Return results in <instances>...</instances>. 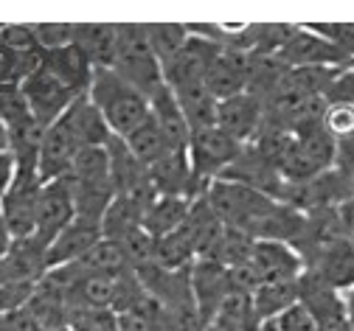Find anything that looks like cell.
<instances>
[{
	"mask_svg": "<svg viewBox=\"0 0 354 331\" xmlns=\"http://www.w3.org/2000/svg\"><path fill=\"white\" fill-rule=\"evenodd\" d=\"M87 99L99 107L115 138H127L149 118V99L132 84H127L113 68H102L93 73Z\"/></svg>",
	"mask_w": 354,
	"mask_h": 331,
	"instance_id": "cell-1",
	"label": "cell"
},
{
	"mask_svg": "<svg viewBox=\"0 0 354 331\" xmlns=\"http://www.w3.org/2000/svg\"><path fill=\"white\" fill-rule=\"evenodd\" d=\"M205 200H208V205L214 208V214L219 216V222H223L225 227L242 230V233L253 236V239H256L259 225L268 219V214L279 202V200H273L268 194L253 191V188L231 182V180H214L205 188Z\"/></svg>",
	"mask_w": 354,
	"mask_h": 331,
	"instance_id": "cell-2",
	"label": "cell"
},
{
	"mask_svg": "<svg viewBox=\"0 0 354 331\" xmlns=\"http://www.w3.org/2000/svg\"><path fill=\"white\" fill-rule=\"evenodd\" d=\"M113 70L132 84L138 93H144L147 99H152L155 93L166 84L163 82V65L152 54L144 26H118V45H115V59Z\"/></svg>",
	"mask_w": 354,
	"mask_h": 331,
	"instance_id": "cell-3",
	"label": "cell"
},
{
	"mask_svg": "<svg viewBox=\"0 0 354 331\" xmlns=\"http://www.w3.org/2000/svg\"><path fill=\"white\" fill-rule=\"evenodd\" d=\"M186 152H189V166H192L194 182L205 194V188L214 180L223 177L231 169V163L239 158L242 144H236V140L231 135H225L219 126H211V129L192 135Z\"/></svg>",
	"mask_w": 354,
	"mask_h": 331,
	"instance_id": "cell-4",
	"label": "cell"
},
{
	"mask_svg": "<svg viewBox=\"0 0 354 331\" xmlns=\"http://www.w3.org/2000/svg\"><path fill=\"white\" fill-rule=\"evenodd\" d=\"M42 191V180L37 174V166H17V177L6 197L0 200V214H3L12 239H31L37 225V202Z\"/></svg>",
	"mask_w": 354,
	"mask_h": 331,
	"instance_id": "cell-5",
	"label": "cell"
},
{
	"mask_svg": "<svg viewBox=\"0 0 354 331\" xmlns=\"http://www.w3.org/2000/svg\"><path fill=\"white\" fill-rule=\"evenodd\" d=\"M20 90H23L28 110L37 118L39 126H51L54 121H59L65 115V110L79 99L54 73H48L46 68H42V62L20 82Z\"/></svg>",
	"mask_w": 354,
	"mask_h": 331,
	"instance_id": "cell-6",
	"label": "cell"
},
{
	"mask_svg": "<svg viewBox=\"0 0 354 331\" xmlns=\"http://www.w3.org/2000/svg\"><path fill=\"white\" fill-rule=\"evenodd\" d=\"M76 219L73 194L68 177H59L54 182H42L39 202H37V225H34V239L48 250V245Z\"/></svg>",
	"mask_w": 354,
	"mask_h": 331,
	"instance_id": "cell-7",
	"label": "cell"
},
{
	"mask_svg": "<svg viewBox=\"0 0 354 331\" xmlns=\"http://www.w3.org/2000/svg\"><path fill=\"white\" fill-rule=\"evenodd\" d=\"M219 51H223V45H219V42L189 34V42L183 45V51L177 54L171 62L163 65V82L171 90L192 87V84H205L208 68L214 65Z\"/></svg>",
	"mask_w": 354,
	"mask_h": 331,
	"instance_id": "cell-8",
	"label": "cell"
},
{
	"mask_svg": "<svg viewBox=\"0 0 354 331\" xmlns=\"http://www.w3.org/2000/svg\"><path fill=\"white\" fill-rule=\"evenodd\" d=\"M276 57L287 68H351L354 65L335 45H329L324 37L313 34L306 26H295L292 37L284 42V48Z\"/></svg>",
	"mask_w": 354,
	"mask_h": 331,
	"instance_id": "cell-9",
	"label": "cell"
},
{
	"mask_svg": "<svg viewBox=\"0 0 354 331\" xmlns=\"http://www.w3.org/2000/svg\"><path fill=\"white\" fill-rule=\"evenodd\" d=\"M79 140L73 135V129L68 126L65 118L54 121L51 126H46L39 140V152H37V174L42 182H54L59 177H65L79 155Z\"/></svg>",
	"mask_w": 354,
	"mask_h": 331,
	"instance_id": "cell-10",
	"label": "cell"
},
{
	"mask_svg": "<svg viewBox=\"0 0 354 331\" xmlns=\"http://www.w3.org/2000/svg\"><path fill=\"white\" fill-rule=\"evenodd\" d=\"M189 283H192V298H194V306H197V314L200 320L208 325L219 306L225 303V298L231 295V278H228V269L216 261H205V258H197L192 267H189Z\"/></svg>",
	"mask_w": 354,
	"mask_h": 331,
	"instance_id": "cell-11",
	"label": "cell"
},
{
	"mask_svg": "<svg viewBox=\"0 0 354 331\" xmlns=\"http://www.w3.org/2000/svg\"><path fill=\"white\" fill-rule=\"evenodd\" d=\"M253 272L259 275L261 283H281V281H298L306 272L304 258L292 245L284 242H268V239H256L250 261Z\"/></svg>",
	"mask_w": 354,
	"mask_h": 331,
	"instance_id": "cell-12",
	"label": "cell"
},
{
	"mask_svg": "<svg viewBox=\"0 0 354 331\" xmlns=\"http://www.w3.org/2000/svg\"><path fill=\"white\" fill-rule=\"evenodd\" d=\"M102 239H104V236H102V222H91V219H79L76 216L57 236V239L48 245V250H46V267H48V272L84 258Z\"/></svg>",
	"mask_w": 354,
	"mask_h": 331,
	"instance_id": "cell-13",
	"label": "cell"
},
{
	"mask_svg": "<svg viewBox=\"0 0 354 331\" xmlns=\"http://www.w3.org/2000/svg\"><path fill=\"white\" fill-rule=\"evenodd\" d=\"M306 312L313 314L318 331H337L346 328V306H343V295L326 283L321 278H315L313 272L301 275V298H298Z\"/></svg>",
	"mask_w": 354,
	"mask_h": 331,
	"instance_id": "cell-14",
	"label": "cell"
},
{
	"mask_svg": "<svg viewBox=\"0 0 354 331\" xmlns=\"http://www.w3.org/2000/svg\"><path fill=\"white\" fill-rule=\"evenodd\" d=\"M261 121H264V104L250 93H239V96H231L216 104V126L242 146L259 135Z\"/></svg>",
	"mask_w": 354,
	"mask_h": 331,
	"instance_id": "cell-15",
	"label": "cell"
},
{
	"mask_svg": "<svg viewBox=\"0 0 354 331\" xmlns=\"http://www.w3.org/2000/svg\"><path fill=\"white\" fill-rule=\"evenodd\" d=\"M248 73H250V54L223 48L219 57L214 59V65L208 68L205 87L216 102H225L248 90Z\"/></svg>",
	"mask_w": 354,
	"mask_h": 331,
	"instance_id": "cell-16",
	"label": "cell"
},
{
	"mask_svg": "<svg viewBox=\"0 0 354 331\" xmlns=\"http://www.w3.org/2000/svg\"><path fill=\"white\" fill-rule=\"evenodd\" d=\"M39 62L48 73H54L73 96H84L87 87L93 82V73H96V68L87 62V57L76 48V45H65V48L39 54Z\"/></svg>",
	"mask_w": 354,
	"mask_h": 331,
	"instance_id": "cell-17",
	"label": "cell"
},
{
	"mask_svg": "<svg viewBox=\"0 0 354 331\" xmlns=\"http://www.w3.org/2000/svg\"><path fill=\"white\" fill-rule=\"evenodd\" d=\"M306 272H313L321 278L326 287L337 290L340 295L354 287V245L346 239H337L332 247H326L313 264L306 267Z\"/></svg>",
	"mask_w": 354,
	"mask_h": 331,
	"instance_id": "cell-18",
	"label": "cell"
},
{
	"mask_svg": "<svg viewBox=\"0 0 354 331\" xmlns=\"http://www.w3.org/2000/svg\"><path fill=\"white\" fill-rule=\"evenodd\" d=\"M62 118H65L68 126L73 129V135H76V140H79L82 149H84V146H107V144H110L113 132H110L104 115L99 113V107H96L91 99H87V93H84V96H79V99L65 110Z\"/></svg>",
	"mask_w": 354,
	"mask_h": 331,
	"instance_id": "cell-19",
	"label": "cell"
},
{
	"mask_svg": "<svg viewBox=\"0 0 354 331\" xmlns=\"http://www.w3.org/2000/svg\"><path fill=\"white\" fill-rule=\"evenodd\" d=\"M73 45L87 57L96 70L113 68L115 45H118V26L110 23H82L73 31Z\"/></svg>",
	"mask_w": 354,
	"mask_h": 331,
	"instance_id": "cell-20",
	"label": "cell"
},
{
	"mask_svg": "<svg viewBox=\"0 0 354 331\" xmlns=\"http://www.w3.org/2000/svg\"><path fill=\"white\" fill-rule=\"evenodd\" d=\"M149 115L163 129V135L169 138V144L174 149H186L189 146L192 129H189V124L183 118V110H180V104H177L174 93L169 90V84H163L155 96L149 99Z\"/></svg>",
	"mask_w": 354,
	"mask_h": 331,
	"instance_id": "cell-21",
	"label": "cell"
},
{
	"mask_svg": "<svg viewBox=\"0 0 354 331\" xmlns=\"http://www.w3.org/2000/svg\"><path fill=\"white\" fill-rule=\"evenodd\" d=\"M121 140L127 144V149L132 152V158H136L141 166H147V169H152L155 163H160L166 155L177 152V149L169 144V138L163 135V129L152 121V115H149L136 132H129V135L121 138Z\"/></svg>",
	"mask_w": 354,
	"mask_h": 331,
	"instance_id": "cell-22",
	"label": "cell"
},
{
	"mask_svg": "<svg viewBox=\"0 0 354 331\" xmlns=\"http://www.w3.org/2000/svg\"><path fill=\"white\" fill-rule=\"evenodd\" d=\"M171 93L183 110V118H186L192 135L216 126V104L219 102L211 96L205 84H192V87H180V90H171Z\"/></svg>",
	"mask_w": 354,
	"mask_h": 331,
	"instance_id": "cell-23",
	"label": "cell"
},
{
	"mask_svg": "<svg viewBox=\"0 0 354 331\" xmlns=\"http://www.w3.org/2000/svg\"><path fill=\"white\" fill-rule=\"evenodd\" d=\"M301 298V278L298 281H281V283H261L253 292V312L259 323H270L279 314H284L290 306H295Z\"/></svg>",
	"mask_w": 354,
	"mask_h": 331,
	"instance_id": "cell-24",
	"label": "cell"
},
{
	"mask_svg": "<svg viewBox=\"0 0 354 331\" xmlns=\"http://www.w3.org/2000/svg\"><path fill=\"white\" fill-rule=\"evenodd\" d=\"M189 208H192V200L186 197H155V202L144 214V230L152 239H163V236L183 227Z\"/></svg>",
	"mask_w": 354,
	"mask_h": 331,
	"instance_id": "cell-25",
	"label": "cell"
},
{
	"mask_svg": "<svg viewBox=\"0 0 354 331\" xmlns=\"http://www.w3.org/2000/svg\"><path fill=\"white\" fill-rule=\"evenodd\" d=\"M194 261H197V250L183 227L163 236V239H155V261H152L155 267L169 269V272H183Z\"/></svg>",
	"mask_w": 354,
	"mask_h": 331,
	"instance_id": "cell-26",
	"label": "cell"
},
{
	"mask_svg": "<svg viewBox=\"0 0 354 331\" xmlns=\"http://www.w3.org/2000/svg\"><path fill=\"white\" fill-rule=\"evenodd\" d=\"M144 31H147L149 48H152V54L158 57L160 65L171 62L177 54L183 51V45L189 42V28L180 26V23H147Z\"/></svg>",
	"mask_w": 354,
	"mask_h": 331,
	"instance_id": "cell-27",
	"label": "cell"
},
{
	"mask_svg": "<svg viewBox=\"0 0 354 331\" xmlns=\"http://www.w3.org/2000/svg\"><path fill=\"white\" fill-rule=\"evenodd\" d=\"M76 182H102V180H110V155H107V146H84L79 149L71 171L65 174ZM113 182V180H110Z\"/></svg>",
	"mask_w": 354,
	"mask_h": 331,
	"instance_id": "cell-28",
	"label": "cell"
},
{
	"mask_svg": "<svg viewBox=\"0 0 354 331\" xmlns=\"http://www.w3.org/2000/svg\"><path fill=\"white\" fill-rule=\"evenodd\" d=\"M71 331H118V314L113 309H71Z\"/></svg>",
	"mask_w": 354,
	"mask_h": 331,
	"instance_id": "cell-29",
	"label": "cell"
},
{
	"mask_svg": "<svg viewBox=\"0 0 354 331\" xmlns=\"http://www.w3.org/2000/svg\"><path fill=\"white\" fill-rule=\"evenodd\" d=\"M31 28H34V39H37L39 54L73 45V31H76L73 23H37Z\"/></svg>",
	"mask_w": 354,
	"mask_h": 331,
	"instance_id": "cell-30",
	"label": "cell"
},
{
	"mask_svg": "<svg viewBox=\"0 0 354 331\" xmlns=\"http://www.w3.org/2000/svg\"><path fill=\"white\" fill-rule=\"evenodd\" d=\"M306 28L318 37H324L343 57H348L354 62V23H313Z\"/></svg>",
	"mask_w": 354,
	"mask_h": 331,
	"instance_id": "cell-31",
	"label": "cell"
},
{
	"mask_svg": "<svg viewBox=\"0 0 354 331\" xmlns=\"http://www.w3.org/2000/svg\"><path fill=\"white\" fill-rule=\"evenodd\" d=\"M324 126L340 140L354 132V107L351 104H326Z\"/></svg>",
	"mask_w": 354,
	"mask_h": 331,
	"instance_id": "cell-32",
	"label": "cell"
},
{
	"mask_svg": "<svg viewBox=\"0 0 354 331\" xmlns=\"http://www.w3.org/2000/svg\"><path fill=\"white\" fill-rule=\"evenodd\" d=\"M273 323H276L279 331H318L313 314L306 312V306H304L301 301H298L295 306H290L284 314H279Z\"/></svg>",
	"mask_w": 354,
	"mask_h": 331,
	"instance_id": "cell-33",
	"label": "cell"
},
{
	"mask_svg": "<svg viewBox=\"0 0 354 331\" xmlns=\"http://www.w3.org/2000/svg\"><path fill=\"white\" fill-rule=\"evenodd\" d=\"M335 169H340L343 174L354 177V132L337 140V158H335Z\"/></svg>",
	"mask_w": 354,
	"mask_h": 331,
	"instance_id": "cell-34",
	"label": "cell"
},
{
	"mask_svg": "<svg viewBox=\"0 0 354 331\" xmlns=\"http://www.w3.org/2000/svg\"><path fill=\"white\" fill-rule=\"evenodd\" d=\"M15 177H17V160H15V155L12 152H0V200L6 197V191L12 188Z\"/></svg>",
	"mask_w": 354,
	"mask_h": 331,
	"instance_id": "cell-35",
	"label": "cell"
},
{
	"mask_svg": "<svg viewBox=\"0 0 354 331\" xmlns=\"http://www.w3.org/2000/svg\"><path fill=\"white\" fill-rule=\"evenodd\" d=\"M12 245H15V239H12V230H9L6 219H3V214H0V258H3V256L12 250Z\"/></svg>",
	"mask_w": 354,
	"mask_h": 331,
	"instance_id": "cell-36",
	"label": "cell"
},
{
	"mask_svg": "<svg viewBox=\"0 0 354 331\" xmlns=\"http://www.w3.org/2000/svg\"><path fill=\"white\" fill-rule=\"evenodd\" d=\"M343 306H346V323L354 331V287L343 292Z\"/></svg>",
	"mask_w": 354,
	"mask_h": 331,
	"instance_id": "cell-37",
	"label": "cell"
},
{
	"mask_svg": "<svg viewBox=\"0 0 354 331\" xmlns=\"http://www.w3.org/2000/svg\"><path fill=\"white\" fill-rule=\"evenodd\" d=\"M0 152H9V129H6L3 115H0Z\"/></svg>",
	"mask_w": 354,
	"mask_h": 331,
	"instance_id": "cell-38",
	"label": "cell"
},
{
	"mask_svg": "<svg viewBox=\"0 0 354 331\" xmlns=\"http://www.w3.org/2000/svg\"><path fill=\"white\" fill-rule=\"evenodd\" d=\"M48 331H71L68 325H62V328H48Z\"/></svg>",
	"mask_w": 354,
	"mask_h": 331,
	"instance_id": "cell-39",
	"label": "cell"
}]
</instances>
